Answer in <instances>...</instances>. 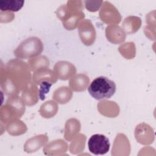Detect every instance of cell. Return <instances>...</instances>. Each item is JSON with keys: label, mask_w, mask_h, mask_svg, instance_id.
Segmentation results:
<instances>
[{"label": "cell", "mask_w": 156, "mask_h": 156, "mask_svg": "<svg viewBox=\"0 0 156 156\" xmlns=\"http://www.w3.org/2000/svg\"><path fill=\"white\" fill-rule=\"evenodd\" d=\"M31 78L29 65L20 59L10 60L4 68L1 65L0 84L7 96L18 95L31 82Z\"/></svg>", "instance_id": "cell-1"}, {"label": "cell", "mask_w": 156, "mask_h": 156, "mask_svg": "<svg viewBox=\"0 0 156 156\" xmlns=\"http://www.w3.org/2000/svg\"><path fill=\"white\" fill-rule=\"evenodd\" d=\"M25 104L18 95L9 96L0 110L1 124L6 125L10 121L21 117L25 112Z\"/></svg>", "instance_id": "cell-2"}, {"label": "cell", "mask_w": 156, "mask_h": 156, "mask_svg": "<svg viewBox=\"0 0 156 156\" xmlns=\"http://www.w3.org/2000/svg\"><path fill=\"white\" fill-rule=\"evenodd\" d=\"M116 86L114 81L104 76L95 78L88 87L89 94L96 100L107 99L113 96Z\"/></svg>", "instance_id": "cell-3"}, {"label": "cell", "mask_w": 156, "mask_h": 156, "mask_svg": "<svg viewBox=\"0 0 156 156\" xmlns=\"http://www.w3.org/2000/svg\"><path fill=\"white\" fill-rule=\"evenodd\" d=\"M43 50V44L36 37H29L23 40L14 51V55L18 59L32 58L39 55Z\"/></svg>", "instance_id": "cell-4"}, {"label": "cell", "mask_w": 156, "mask_h": 156, "mask_svg": "<svg viewBox=\"0 0 156 156\" xmlns=\"http://www.w3.org/2000/svg\"><path fill=\"white\" fill-rule=\"evenodd\" d=\"M33 82L40 87V98L41 100L44 99V94L49 91L52 85L54 84L57 77L53 71L48 68H42L34 72L32 76Z\"/></svg>", "instance_id": "cell-5"}, {"label": "cell", "mask_w": 156, "mask_h": 156, "mask_svg": "<svg viewBox=\"0 0 156 156\" xmlns=\"http://www.w3.org/2000/svg\"><path fill=\"white\" fill-rule=\"evenodd\" d=\"M55 13L58 18L62 21L64 27L68 30H74L78 27L79 24L85 17L83 12L72 11L68 8L66 4L58 7Z\"/></svg>", "instance_id": "cell-6"}, {"label": "cell", "mask_w": 156, "mask_h": 156, "mask_svg": "<svg viewBox=\"0 0 156 156\" xmlns=\"http://www.w3.org/2000/svg\"><path fill=\"white\" fill-rule=\"evenodd\" d=\"M108 138L102 134H94L88 140L89 151L94 155H104L110 149Z\"/></svg>", "instance_id": "cell-7"}, {"label": "cell", "mask_w": 156, "mask_h": 156, "mask_svg": "<svg viewBox=\"0 0 156 156\" xmlns=\"http://www.w3.org/2000/svg\"><path fill=\"white\" fill-rule=\"evenodd\" d=\"M99 17L102 21L108 24L120 23L121 16L116 8L108 1H104L99 11Z\"/></svg>", "instance_id": "cell-8"}, {"label": "cell", "mask_w": 156, "mask_h": 156, "mask_svg": "<svg viewBox=\"0 0 156 156\" xmlns=\"http://www.w3.org/2000/svg\"><path fill=\"white\" fill-rule=\"evenodd\" d=\"M78 29L80 38L85 45L90 46L94 43L96 33L90 20H82L78 25Z\"/></svg>", "instance_id": "cell-9"}, {"label": "cell", "mask_w": 156, "mask_h": 156, "mask_svg": "<svg viewBox=\"0 0 156 156\" xmlns=\"http://www.w3.org/2000/svg\"><path fill=\"white\" fill-rule=\"evenodd\" d=\"M53 71L57 79L66 80L76 74V68L69 62L58 61L54 65Z\"/></svg>", "instance_id": "cell-10"}, {"label": "cell", "mask_w": 156, "mask_h": 156, "mask_svg": "<svg viewBox=\"0 0 156 156\" xmlns=\"http://www.w3.org/2000/svg\"><path fill=\"white\" fill-rule=\"evenodd\" d=\"M135 136L138 143L144 145L149 144L154 140V132L149 125L143 122L136 127Z\"/></svg>", "instance_id": "cell-11"}, {"label": "cell", "mask_w": 156, "mask_h": 156, "mask_svg": "<svg viewBox=\"0 0 156 156\" xmlns=\"http://www.w3.org/2000/svg\"><path fill=\"white\" fill-rule=\"evenodd\" d=\"M21 98L28 106L36 104L40 98V91L37 85L30 82L21 91Z\"/></svg>", "instance_id": "cell-12"}, {"label": "cell", "mask_w": 156, "mask_h": 156, "mask_svg": "<svg viewBox=\"0 0 156 156\" xmlns=\"http://www.w3.org/2000/svg\"><path fill=\"white\" fill-rule=\"evenodd\" d=\"M107 40L114 44H119L124 41L126 34L124 30L116 24H110L105 29Z\"/></svg>", "instance_id": "cell-13"}, {"label": "cell", "mask_w": 156, "mask_h": 156, "mask_svg": "<svg viewBox=\"0 0 156 156\" xmlns=\"http://www.w3.org/2000/svg\"><path fill=\"white\" fill-rule=\"evenodd\" d=\"M68 150V144L63 140L59 139L52 141L43 148V153L47 155L64 154Z\"/></svg>", "instance_id": "cell-14"}, {"label": "cell", "mask_w": 156, "mask_h": 156, "mask_svg": "<svg viewBox=\"0 0 156 156\" xmlns=\"http://www.w3.org/2000/svg\"><path fill=\"white\" fill-rule=\"evenodd\" d=\"M90 79L85 74L80 73L75 74L70 78L69 87L71 89L74 91H85L88 87Z\"/></svg>", "instance_id": "cell-15"}, {"label": "cell", "mask_w": 156, "mask_h": 156, "mask_svg": "<svg viewBox=\"0 0 156 156\" xmlns=\"http://www.w3.org/2000/svg\"><path fill=\"white\" fill-rule=\"evenodd\" d=\"M48 138L46 135L41 134L34 136L26 142L24 145V150L27 152H34L44 146L48 141Z\"/></svg>", "instance_id": "cell-16"}, {"label": "cell", "mask_w": 156, "mask_h": 156, "mask_svg": "<svg viewBox=\"0 0 156 156\" xmlns=\"http://www.w3.org/2000/svg\"><path fill=\"white\" fill-rule=\"evenodd\" d=\"M80 130V124L79 120L75 118L67 120L65 127V138L67 141H71L78 134Z\"/></svg>", "instance_id": "cell-17"}, {"label": "cell", "mask_w": 156, "mask_h": 156, "mask_svg": "<svg viewBox=\"0 0 156 156\" xmlns=\"http://www.w3.org/2000/svg\"><path fill=\"white\" fill-rule=\"evenodd\" d=\"M73 97V91L68 87H61L57 88L53 93V99L58 104L68 103Z\"/></svg>", "instance_id": "cell-18"}, {"label": "cell", "mask_w": 156, "mask_h": 156, "mask_svg": "<svg viewBox=\"0 0 156 156\" xmlns=\"http://www.w3.org/2000/svg\"><path fill=\"white\" fill-rule=\"evenodd\" d=\"M141 25L140 18L129 16L126 18L122 23V29L127 34H132L138 30Z\"/></svg>", "instance_id": "cell-19"}, {"label": "cell", "mask_w": 156, "mask_h": 156, "mask_svg": "<svg viewBox=\"0 0 156 156\" xmlns=\"http://www.w3.org/2000/svg\"><path fill=\"white\" fill-rule=\"evenodd\" d=\"M5 129L7 132L12 135H20L24 133L27 131L26 124L18 119L12 120L6 124Z\"/></svg>", "instance_id": "cell-20"}, {"label": "cell", "mask_w": 156, "mask_h": 156, "mask_svg": "<svg viewBox=\"0 0 156 156\" xmlns=\"http://www.w3.org/2000/svg\"><path fill=\"white\" fill-rule=\"evenodd\" d=\"M58 112V105L54 101L50 100L43 103L39 110L40 115L44 118L54 116Z\"/></svg>", "instance_id": "cell-21"}, {"label": "cell", "mask_w": 156, "mask_h": 156, "mask_svg": "<svg viewBox=\"0 0 156 156\" xmlns=\"http://www.w3.org/2000/svg\"><path fill=\"white\" fill-rule=\"evenodd\" d=\"M128 151L130 152V143L126 136L123 133H119L116 136L113 147L112 150V154L116 151Z\"/></svg>", "instance_id": "cell-22"}, {"label": "cell", "mask_w": 156, "mask_h": 156, "mask_svg": "<svg viewBox=\"0 0 156 156\" xmlns=\"http://www.w3.org/2000/svg\"><path fill=\"white\" fill-rule=\"evenodd\" d=\"M23 0H0L1 12H18L24 5Z\"/></svg>", "instance_id": "cell-23"}, {"label": "cell", "mask_w": 156, "mask_h": 156, "mask_svg": "<svg viewBox=\"0 0 156 156\" xmlns=\"http://www.w3.org/2000/svg\"><path fill=\"white\" fill-rule=\"evenodd\" d=\"M28 65L32 71L42 68H48L49 66V60L48 58L44 55H40L28 60Z\"/></svg>", "instance_id": "cell-24"}, {"label": "cell", "mask_w": 156, "mask_h": 156, "mask_svg": "<svg viewBox=\"0 0 156 156\" xmlns=\"http://www.w3.org/2000/svg\"><path fill=\"white\" fill-rule=\"evenodd\" d=\"M98 108L100 113L102 115L108 116V117H113L110 110H114L116 112H119V108L118 105L113 101H101L98 105Z\"/></svg>", "instance_id": "cell-25"}, {"label": "cell", "mask_w": 156, "mask_h": 156, "mask_svg": "<svg viewBox=\"0 0 156 156\" xmlns=\"http://www.w3.org/2000/svg\"><path fill=\"white\" fill-rule=\"evenodd\" d=\"M86 136L83 134H77L71 142L69 145V151L71 154H77L83 151Z\"/></svg>", "instance_id": "cell-26"}, {"label": "cell", "mask_w": 156, "mask_h": 156, "mask_svg": "<svg viewBox=\"0 0 156 156\" xmlns=\"http://www.w3.org/2000/svg\"><path fill=\"white\" fill-rule=\"evenodd\" d=\"M133 44V42H128V43H124V44L122 45H121L119 47V51L120 52L121 54L122 55H123L124 57H125L127 52V54L126 55V58H127V59H131L132 58H133L134 57L130 53H132L133 54L135 55V48H132L131 49H129L131 46Z\"/></svg>", "instance_id": "cell-27"}, {"label": "cell", "mask_w": 156, "mask_h": 156, "mask_svg": "<svg viewBox=\"0 0 156 156\" xmlns=\"http://www.w3.org/2000/svg\"><path fill=\"white\" fill-rule=\"evenodd\" d=\"M103 1H85V8L91 12L98 11L101 5H102Z\"/></svg>", "instance_id": "cell-28"}, {"label": "cell", "mask_w": 156, "mask_h": 156, "mask_svg": "<svg viewBox=\"0 0 156 156\" xmlns=\"http://www.w3.org/2000/svg\"><path fill=\"white\" fill-rule=\"evenodd\" d=\"M15 16L11 12H0V21L1 23H8L12 21Z\"/></svg>", "instance_id": "cell-29"}]
</instances>
